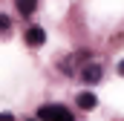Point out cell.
Returning <instances> with one entry per match:
<instances>
[{
	"mask_svg": "<svg viewBox=\"0 0 124 121\" xmlns=\"http://www.w3.org/2000/svg\"><path fill=\"white\" fill-rule=\"evenodd\" d=\"M38 118L40 121H72V113L61 104H43L38 110Z\"/></svg>",
	"mask_w": 124,
	"mask_h": 121,
	"instance_id": "1",
	"label": "cell"
},
{
	"mask_svg": "<svg viewBox=\"0 0 124 121\" xmlns=\"http://www.w3.org/2000/svg\"><path fill=\"white\" fill-rule=\"evenodd\" d=\"M101 75H104L101 63H90V66H84V72H81V78H84L87 84H98V81H101Z\"/></svg>",
	"mask_w": 124,
	"mask_h": 121,
	"instance_id": "2",
	"label": "cell"
},
{
	"mask_svg": "<svg viewBox=\"0 0 124 121\" xmlns=\"http://www.w3.org/2000/svg\"><path fill=\"white\" fill-rule=\"evenodd\" d=\"M43 40H46V32L40 29V26L26 29V43H29V46H43Z\"/></svg>",
	"mask_w": 124,
	"mask_h": 121,
	"instance_id": "3",
	"label": "cell"
},
{
	"mask_svg": "<svg viewBox=\"0 0 124 121\" xmlns=\"http://www.w3.org/2000/svg\"><path fill=\"white\" fill-rule=\"evenodd\" d=\"M95 104H98V98H95L93 92H81L78 95V107L81 110H95Z\"/></svg>",
	"mask_w": 124,
	"mask_h": 121,
	"instance_id": "4",
	"label": "cell"
},
{
	"mask_svg": "<svg viewBox=\"0 0 124 121\" xmlns=\"http://www.w3.org/2000/svg\"><path fill=\"white\" fill-rule=\"evenodd\" d=\"M15 3H17V12H20V15H26V17L35 12V6H38V0H15Z\"/></svg>",
	"mask_w": 124,
	"mask_h": 121,
	"instance_id": "5",
	"label": "cell"
},
{
	"mask_svg": "<svg viewBox=\"0 0 124 121\" xmlns=\"http://www.w3.org/2000/svg\"><path fill=\"white\" fill-rule=\"evenodd\" d=\"M12 29V20H9V15H0V32H9Z\"/></svg>",
	"mask_w": 124,
	"mask_h": 121,
	"instance_id": "6",
	"label": "cell"
},
{
	"mask_svg": "<svg viewBox=\"0 0 124 121\" xmlns=\"http://www.w3.org/2000/svg\"><path fill=\"white\" fill-rule=\"evenodd\" d=\"M0 121H15V115L12 113H0Z\"/></svg>",
	"mask_w": 124,
	"mask_h": 121,
	"instance_id": "7",
	"label": "cell"
},
{
	"mask_svg": "<svg viewBox=\"0 0 124 121\" xmlns=\"http://www.w3.org/2000/svg\"><path fill=\"white\" fill-rule=\"evenodd\" d=\"M116 69H118V75H124V60H118V66H116Z\"/></svg>",
	"mask_w": 124,
	"mask_h": 121,
	"instance_id": "8",
	"label": "cell"
},
{
	"mask_svg": "<svg viewBox=\"0 0 124 121\" xmlns=\"http://www.w3.org/2000/svg\"><path fill=\"white\" fill-rule=\"evenodd\" d=\"M29 121H40V118H29Z\"/></svg>",
	"mask_w": 124,
	"mask_h": 121,
	"instance_id": "9",
	"label": "cell"
}]
</instances>
